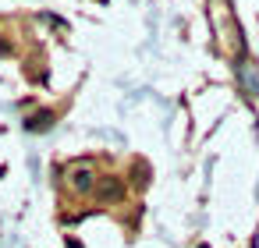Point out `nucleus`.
I'll list each match as a JSON object with an SVG mask.
<instances>
[{"mask_svg":"<svg viewBox=\"0 0 259 248\" xmlns=\"http://www.w3.org/2000/svg\"><path fill=\"white\" fill-rule=\"evenodd\" d=\"M68 184H71L75 195H93V188H96V170H93L89 163H78V167L68 170Z\"/></svg>","mask_w":259,"mask_h":248,"instance_id":"nucleus-1","label":"nucleus"},{"mask_svg":"<svg viewBox=\"0 0 259 248\" xmlns=\"http://www.w3.org/2000/svg\"><path fill=\"white\" fill-rule=\"evenodd\" d=\"M234 75H238V85L248 100H259V68L252 61H238L234 64Z\"/></svg>","mask_w":259,"mask_h":248,"instance_id":"nucleus-2","label":"nucleus"},{"mask_svg":"<svg viewBox=\"0 0 259 248\" xmlns=\"http://www.w3.org/2000/svg\"><path fill=\"white\" fill-rule=\"evenodd\" d=\"M96 199H103V202H117V199H124V181L121 177H96Z\"/></svg>","mask_w":259,"mask_h":248,"instance_id":"nucleus-3","label":"nucleus"},{"mask_svg":"<svg viewBox=\"0 0 259 248\" xmlns=\"http://www.w3.org/2000/svg\"><path fill=\"white\" fill-rule=\"evenodd\" d=\"M25 128H29V131H50V128H54V114H50V110H39V114H32V117L25 121Z\"/></svg>","mask_w":259,"mask_h":248,"instance_id":"nucleus-4","label":"nucleus"},{"mask_svg":"<svg viewBox=\"0 0 259 248\" xmlns=\"http://www.w3.org/2000/svg\"><path fill=\"white\" fill-rule=\"evenodd\" d=\"M132 174H135V184H139V188H146V184H149V170H146V163H135V167H132Z\"/></svg>","mask_w":259,"mask_h":248,"instance_id":"nucleus-5","label":"nucleus"},{"mask_svg":"<svg viewBox=\"0 0 259 248\" xmlns=\"http://www.w3.org/2000/svg\"><path fill=\"white\" fill-rule=\"evenodd\" d=\"M68 248H82V244H78V241H75V237H68Z\"/></svg>","mask_w":259,"mask_h":248,"instance_id":"nucleus-6","label":"nucleus"},{"mask_svg":"<svg viewBox=\"0 0 259 248\" xmlns=\"http://www.w3.org/2000/svg\"><path fill=\"white\" fill-rule=\"evenodd\" d=\"M199 248H209V244H199Z\"/></svg>","mask_w":259,"mask_h":248,"instance_id":"nucleus-7","label":"nucleus"}]
</instances>
